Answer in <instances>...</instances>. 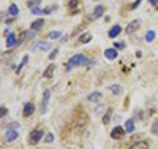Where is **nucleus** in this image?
Listing matches in <instances>:
<instances>
[{
    "mask_svg": "<svg viewBox=\"0 0 158 149\" xmlns=\"http://www.w3.org/2000/svg\"><path fill=\"white\" fill-rule=\"evenodd\" d=\"M140 1H141V0H137V1H136V3H135V4H133V6H132V8H136V7H137L138 4H140Z\"/></svg>",
    "mask_w": 158,
    "mask_h": 149,
    "instance_id": "nucleus-34",
    "label": "nucleus"
},
{
    "mask_svg": "<svg viewBox=\"0 0 158 149\" xmlns=\"http://www.w3.org/2000/svg\"><path fill=\"white\" fill-rule=\"evenodd\" d=\"M57 54H58V49H54V50H53V53L49 55V58H50V60H54V58L57 57Z\"/></svg>",
    "mask_w": 158,
    "mask_h": 149,
    "instance_id": "nucleus-30",
    "label": "nucleus"
},
{
    "mask_svg": "<svg viewBox=\"0 0 158 149\" xmlns=\"http://www.w3.org/2000/svg\"><path fill=\"white\" fill-rule=\"evenodd\" d=\"M78 1H79V0H70V1H69V7H70V8H75V7L78 6Z\"/></svg>",
    "mask_w": 158,
    "mask_h": 149,
    "instance_id": "nucleus-28",
    "label": "nucleus"
},
{
    "mask_svg": "<svg viewBox=\"0 0 158 149\" xmlns=\"http://www.w3.org/2000/svg\"><path fill=\"white\" fill-rule=\"evenodd\" d=\"M54 70H55V66L54 65H49L48 66V69L45 70V73H43V77L45 78H52L53 74H54Z\"/></svg>",
    "mask_w": 158,
    "mask_h": 149,
    "instance_id": "nucleus-14",
    "label": "nucleus"
},
{
    "mask_svg": "<svg viewBox=\"0 0 158 149\" xmlns=\"http://www.w3.org/2000/svg\"><path fill=\"white\" fill-rule=\"evenodd\" d=\"M117 50L116 49H111V48H108V49H106L104 50V55H106V58H108V60H115L116 57H117Z\"/></svg>",
    "mask_w": 158,
    "mask_h": 149,
    "instance_id": "nucleus-9",
    "label": "nucleus"
},
{
    "mask_svg": "<svg viewBox=\"0 0 158 149\" xmlns=\"http://www.w3.org/2000/svg\"><path fill=\"white\" fill-rule=\"evenodd\" d=\"M7 114V109L4 108V106H1V118H4V115Z\"/></svg>",
    "mask_w": 158,
    "mask_h": 149,
    "instance_id": "nucleus-33",
    "label": "nucleus"
},
{
    "mask_svg": "<svg viewBox=\"0 0 158 149\" xmlns=\"http://www.w3.org/2000/svg\"><path fill=\"white\" fill-rule=\"evenodd\" d=\"M154 38H155V32L154 30H148L146 35H145V40H146V42H153Z\"/></svg>",
    "mask_w": 158,
    "mask_h": 149,
    "instance_id": "nucleus-20",
    "label": "nucleus"
},
{
    "mask_svg": "<svg viewBox=\"0 0 158 149\" xmlns=\"http://www.w3.org/2000/svg\"><path fill=\"white\" fill-rule=\"evenodd\" d=\"M54 8H55V6H53V7H49V8L46 7V8L43 9V13H45V15H49V13H52V9H54Z\"/></svg>",
    "mask_w": 158,
    "mask_h": 149,
    "instance_id": "nucleus-29",
    "label": "nucleus"
},
{
    "mask_svg": "<svg viewBox=\"0 0 158 149\" xmlns=\"http://www.w3.org/2000/svg\"><path fill=\"white\" fill-rule=\"evenodd\" d=\"M16 45V36L14 35H8L7 36V46L12 48V46Z\"/></svg>",
    "mask_w": 158,
    "mask_h": 149,
    "instance_id": "nucleus-18",
    "label": "nucleus"
},
{
    "mask_svg": "<svg viewBox=\"0 0 158 149\" xmlns=\"http://www.w3.org/2000/svg\"><path fill=\"white\" fill-rule=\"evenodd\" d=\"M91 38H92L91 33L86 32V33H83V35L79 36V42H81V44H87V42H90V41H91Z\"/></svg>",
    "mask_w": 158,
    "mask_h": 149,
    "instance_id": "nucleus-13",
    "label": "nucleus"
},
{
    "mask_svg": "<svg viewBox=\"0 0 158 149\" xmlns=\"http://www.w3.org/2000/svg\"><path fill=\"white\" fill-rule=\"evenodd\" d=\"M61 36V32L59 30H53L49 33V38H52V40H54V38H58Z\"/></svg>",
    "mask_w": 158,
    "mask_h": 149,
    "instance_id": "nucleus-23",
    "label": "nucleus"
},
{
    "mask_svg": "<svg viewBox=\"0 0 158 149\" xmlns=\"http://www.w3.org/2000/svg\"><path fill=\"white\" fill-rule=\"evenodd\" d=\"M140 25H141V21L140 20H133L132 23H129L128 25H126L125 32L128 33V35H132V33H135V32L137 30L138 28H140Z\"/></svg>",
    "mask_w": 158,
    "mask_h": 149,
    "instance_id": "nucleus-4",
    "label": "nucleus"
},
{
    "mask_svg": "<svg viewBox=\"0 0 158 149\" xmlns=\"http://www.w3.org/2000/svg\"><path fill=\"white\" fill-rule=\"evenodd\" d=\"M115 46L116 48H119V49H124L125 48V44L124 42H115Z\"/></svg>",
    "mask_w": 158,
    "mask_h": 149,
    "instance_id": "nucleus-31",
    "label": "nucleus"
},
{
    "mask_svg": "<svg viewBox=\"0 0 158 149\" xmlns=\"http://www.w3.org/2000/svg\"><path fill=\"white\" fill-rule=\"evenodd\" d=\"M28 60H29V55H28V54L24 55V57H23V60H21V62H20V65H19V67L16 69V73H17V74L21 71V69H23L24 66H25V63L28 62Z\"/></svg>",
    "mask_w": 158,
    "mask_h": 149,
    "instance_id": "nucleus-21",
    "label": "nucleus"
},
{
    "mask_svg": "<svg viewBox=\"0 0 158 149\" xmlns=\"http://www.w3.org/2000/svg\"><path fill=\"white\" fill-rule=\"evenodd\" d=\"M43 137V131L41 129H34L30 132L29 135V144L30 145H37V143H40V140Z\"/></svg>",
    "mask_w": 158,
    "mask_h": 149,
    "instance_id": "nucleus-2",
    "label": "nucleus"
},
{
    "mask_svg": "<svg viewBox=\"0 0 158 149\" xmlns=\"http://www.w3.org/2000/svg\"><path fill=\"white\" fill-rule=\"evenodd\" d=\"M50 49V44L45 42V41H37L34 45L32 46V50H42V52H48Z\"/></svg>",
    "mask_w": 158,
    "mask_h": 149,
    "instance_id": "nucleus-3",
    "label": "nucleus"
},
{
    "mask_svg": "<svg viewBox=\"0 0 158 149\" xmlns=\"http://www.w3.org/2000/svg\"><path fill=\"white\" fill-rule=\"evenodd\" d=\"M124 136V129L121 128L120 125L115 127V128L111 131V137L115 139V140H117V139H121Z\"/></svg>",
    "mask_w": 158,
    "mask_h": 149,
    "instance_id": "nucleus-7",
    "label": "nucleus"
},
{
    "mask_svg": "<svg viewBox=\"0 0 158 149\" xmlns=\"http://www.w3.org/2000/svg\"><path fill=\"white\" fill-rule=\"evenodd\" d=\"M17 127H19L17 123H12V124H9V128H11V129H14V128H17Z\"/></svg>",
    "mask_w": 158,
    "mask_h": 149,
    "instance_id": "nucleus-32",
    "label": "nucleus"
},
{
    "mask_svg": "<svg viewBox=\"0 0 158 149\" xmlns=\"http://www.w3.org/2000/svg\"><path fill=\"white\" fill-rule=\"evenodd\" d=\"M149 3L153 4V6H155V4H157V0H149Z\"/></svg>",
    "mask_w": 158,
    "mask_h": 149,
    "instance_id": "nucleus-35",
    "label": "nucleus"
},
{
    "mask_svg": "<svg viewBox=\"0 0 158 149\" xmlns=\"http://www.w3.org/2000/svg\"><path fill=\"white\" fill-rule=\"evenodd\" d=\"M120 32H121V26L120 25H113L112 28H111V30H109L108 36L111 38H115V37H117V36L120 35Z\"/></svg>",
    "mask_w": 158,
    "mask_h": 149,
    "instance_id": "nucleus-10",
    "label": "nucleus"
},
{
    "mask_svg": "<svg viewBox=\"0 0 158 149\" xmlns=\"http://www.w3.org/2000/svg\"><path fill=\"white\" fill-rule=\"evenodd\" d=\"M8 12L11 16H17L19 15V7L16 6V4H11L8 8Z\"/></svg>",
    "mask_w": 158,
    "mask_h": 149,
    "instance_id": "nucleus-19",
    "label": "nucleus"
},
{
    "mask_svg": "<svg viewBox=\"0 0 158 149\" xmlns=\"http://www.w3.org/2000/svg\"><path fill=\"white\" fill-rule=\"evenodd\" d=\"M32 13L33 15H41V13H43V11H41L38 7H32Z\"/></svg>",
    "mask_w": 158,
    "mask_h": 149,
    "instance_id": "nucleus-26",
    "label": "nucleus"
},
{
    "mask_svg": "<svg viewBox=\"0 0 158 149\" xmlns=\"http://www.w3.org/2000/svg\"><path fill=\"white\" fill-rule=\"evenodd\" d=\"M43 24H45V21H43L42 19H38V20L33 21V23L30 24V28L33 29V30H40V29L43 26Z\"/></svg>",
    "mask_w": 158,
    "mask_h": 149,
    "instance_id": "nucleus-12",
    "label": "nucleus"
},
{
    "mask_svg": "<svg viewBox=\"0 0 158 149\" xmlns=\"http://www.w3.org/2000/svg\"><path fill=\"white\" fill-rule=\"evenodd\" d=\"M111 115H112V108H109V109H107V112H106V115H104V118H103V124H108L109 123V120H111Z\"/></svg>",
    "mask_w": 158,
    "mask_h": 149,
    "instance_id": "nucleus-22",
    "label": "nucleus"
},
{
    "mask_svg": "<svg viewBox=\"0 0 158 149\" xmlns=\"http://www.w3.org/2000/svg\"><path fill=\"white\" fill-rule=\"evenodd\" d=\"M4 137H6V141H13V140H16V139L19 137V133L14 129H9V131H7L6 132V135H4Z\"/></svg>",
    "mask_w": 158,
    "mask_h": 149,
    "instance_id": "nucleus-8",
    "label": "nucleus"
},
{
    "mask_svg": "<svg viewBox=\"0 0 158 149\" xmlns=\"http://www.w3.org/2000/svg\"><path fill=\"white\" fill-rule=\"evenodd\" d=\"M36 107L33 103H26L25 107H24V116H30L33 112H34Z\"/></svg>",
    "mask_w": 158,
    "mask_h": 149,
    "instance_id": "nucleus-11",
    "label": "nucleus"
},
{
    "mask_svg": "<svg viewBox=\"0 0 158 149\" xmlns=\"http://www.w3.org/2000/svg\"><path fill=\"white\" fill-rule=\"evenodd\" d=\"M125 131L128 132V133H132V132L135 131V121H133L132 119L126 120V123H125Z\"/></svg>",
    "mask_w": 158,
    "mask_h": 149,
    "instance_id": "nucleus-16",
    "label": "nucleus"
},
{
    "mask_svg": "<svg viewBox=\"0 0 158 149\" xmlns=\"http://www.w3.org/2000/svg\"><path fill=\"white\" fill-rule=\"evenodd\" d=\"M53 140H54V135H53V133H49V135L45 137L46 144H48V143H53Z\"/></svg>",
    "mask_w": 158,
    "mask_h": 149,
    "instance_id": "nucleus-27",
    "label": "nucleus"
},
{
    "mask_svg": "<svg viewBox=\"0 0 158 149\" xmlns=\"http://www.w3.org/2000/svg\"><path fill=\"white\" fill-rule=\"evenodd\" d=\"M152 133L153 135H158V119L154 121V124L152 127Z\"/></svg>",
    "mask_w": 158,
    "mask_h": 149,
    "instance_id": "nucleus-25",
    "label": "nucleus"
},
{
    "mask_svg": "<svg viewBox=\"0 0 158 149\" xmlns=\"http://www.w3.org/2000/svg\"><path fill=\"white\" fill-rule=\"evenodd\" d=\"M111 91L113 92V95H119L120 94V86L119 85H112L111 86Z\"/></svg>",
    "mask_w": 158,
    "mask_h": 149,
    "instance_id": "nucleus-24",
    "label": "nucleus"
},
{
    "mask_svg": "<svg viewBox=\"0 0 158 149\" xmlns=\"http://www.w3.org/2000/svg\"><path fill=\"white\" fill-rule=\"evenodd\" d=\"M49 100H50V91H49V90H45L42 102H41V114H45V112H46V106H48Z\"/></svg>",
    "mask_w": 158,
    "mask_h": 149,
    "instance_id": "nucleus-6",
    "label": "nucleus"
},
{
    "mask_svg": "<svg viewBox=\"0 0 158 149\" xmlns=\"http://www.w3.org/2000/svg\"><path fill=\"white\" fill-rule=\"evenodd\" d=\"M94 63V61L90 60L88 57H86L84 54H75L72 55L71 58L69 60V62H67V70H71L72 67H75V66H88V65H92Z\"/></svg>",
    "mask_w": 158,
    "mask_h": 149,
    "instance_id": "nucleus-1",
    "label": "nucleus"
},
{
    "mask_svg": "<svg viewBox=\"0 0 158 149\" xmlns=\"http://www.w3.org/2000/svg\"><path fill=\"white\" fill-rule=\"evenodd\" d=\"M100 98H101V94H100V92H99V91H95V92H92V94H90L87 99H88L90 102H98Z\"/></svg>",
    "mask_w": 158,
    "mask_h": 149,
    "instance_id": "nucleus-17",
    "label": "nucleus"
},
{
    "mask_svg": "<svg viewBox=\"0 0 158 149\" xmlns=\"http://www.w3.org/2000/svg\"><path fill=\"white\" fill-rule=\"evenodd\" d=\"M129 149H149V146H148V144L144 143V141H138V143L133 144Z\"/></svg>",
    "mask_w": 158,
    "mask_h": 149,
    "instance_id": "nucleus-15",
    "label": "nucleus"
},
{
    "mask_svg": "<svg viewBox=\"0 0 158 149\" xmlns=\"http://www.w3.org/2000/svg\"><path fill=\"white\" fill-rule=\"evenodd\" d=\"M104 13V7L103 6H96L91 15H90V20H96V19H100Z\"/></svg>",
    "mask_w": 158,
    "mask_h": 149,
    "instance_id": "nucleus-5",
    "label": "nucleus"
}]
</instances>
